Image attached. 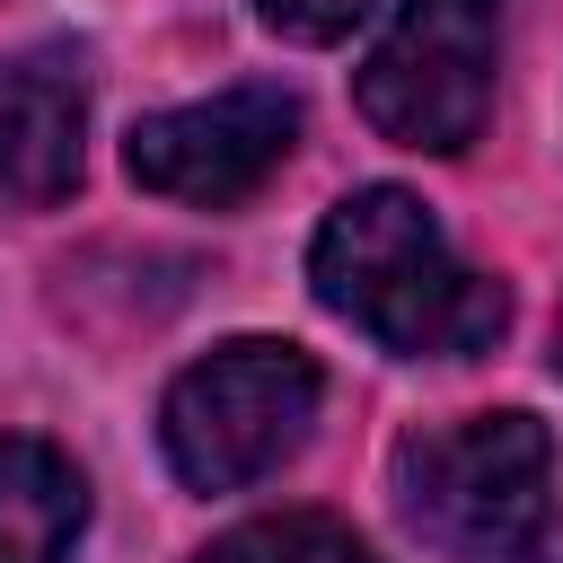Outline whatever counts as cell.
I'll use <instances>...</instances> for the list:
<instances>
[{
    "instance_id": "cell-1",
    "label": "cell",
    "mask_w": 563,
    "mask_h": 563,
    "mask_svg": "<svg viewBox=\"0 0 563 563\" xmlns=\"http://www.w3.org/2000/svg\"><path fill=\"white\" fill-rule=\"evenodd\" d=\"M308 282L396 361H475L510 325V290L475 273L405 185H352L308 238Z\"/></svg>"
},
{
    "instance_id": "cell-2",
    "label": "cell",
    "mask_w": 563,
    "mask_h": 563,
    "mask_svg": "<svg viewBox=\"0 0 563 563\" xmlns=\"http://www.w3.org/2000/svg\"><path fill=\"white\" fill-rule=\"evenodd\" d=\"M396 510L449 563H519L554 528V440L537 413L493 405L431 422L396 449Z\"/></svg>"
},
{
    "instance_id": "cell-3",
    "label": "cell",
    "mask_w": 563,
    "mask_h": 563,
    "mask_svg": "<svg viewBox=\"0 0 563 563\" xmlns=\"http://www.w3.org/2000/svg\"><path fill=\"white\" fill-rule=\"evenodd\" d=\"M317 405H325V378L299 343L238 334V343L202 352L194 369H176V387L158 405V449L194 493H246L282 457H299Z\"/></svg>"
},
{
    "instance_id": "cell-4",
    "label": "cell",
    "mask_w": 563,
    "mask_h": 563,
    "mask_svg": "<svg viewBox=\"0 0 563 563\" xmlns=\"http://www.w3.org/2000/svg\"><path fill=\"white\" fill-rule=\"evenodd\" d=\"M493 70H501V0H396L352 97L378 141L457 158L493 114Z\"/></svg>"
},
{
    "instance_id": "cell-5",
    "label": "cell",
    "mask_w": 563,
    "mask_h": 563,
    "mask_svg": "<svg viewBox=\"0 0 563 563\" xmlns=\"http://www.w3.org/2000/svg\"><path fill=\"white\" fill-rule=\"evenodd\" d=\"M290 150H299V97L246 79V88H220V97H194V106H167V114H141L132 141H123V167H132L141 194H167V202H194V211H229Z\"/></svg>"
},
{
    "instance_id": "cell-6",
    "label": "cell",
    "mask_w": 563,
    "mask_h": 563,
    "mask_svg": "<svg viewBox=\"0 0 563 563\" xmlns=\"http://www.w3.org/2000/svg\"><path fill=\"white\" fill-rule=\"evenodd\" d=\"M88 88L53 53L0 62V211H53L79 185Z\"/></svg>"
},
{
    "instance_id": "cell-7",
    "label": "cell",
    "mask_w": 563,
    "mask_h": 563,
    "mask_svg": "<svg viewBox=\"0 0 563 563\" xmlns=\"http://www.w3.org/2000/svg\"><path fill=\"white\" fill-rule=\"evenodd\" d=\"M88 528V484L53 440H0V563H62Z\"/></svg>"
},
{
    "instance_id": "cell-8",
    "label": "cell",
    "mask_w": 563,
    "mask_h": 563,
    "mask_svg": "<svg viewBox=\"0 0 563 563\" xmlns=\"http://www.w3.org/2000/svg\"><path fill=\"white\" fill-rule=\"evenodd\" d=\"M194 563H378V554L325 510H264V519H238L229 537H211Z\"/></svg>"
},
{
    "instance_id": "cell-9",
    "label": "cell",
    "mask_w": 563,
    "mask_h": 563,
    "mask_svg": "<svg viewBox=\"0 0 563 563\" xmlns=\"http://www.w3.org/2000/svg\"><path fill=\"white\" fill-rule=\"evenodd\" d=\"M369 9H378V0H255V18H264L273 35H290V44H343Z\"/></svg>"
},
{
    "instance_id": "cell-10",
    "label": "cell",
    "mask_w": 563,
    "mask_h": 563,
    "mask_svg": "<svg viewBox=\"0 0 563 563\" xmlns=\"http://www.w3.org/2000/svg\"><path fill=\"white\" fill-rule=\"evenodd\" d=\"M554 378H563V308H554Z\"/></svg>"
}]
</instances>
